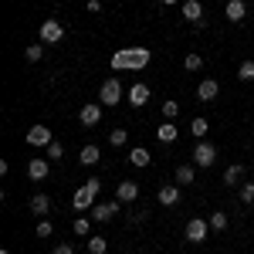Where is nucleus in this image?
<instances>
[{
    "label": "nucleus",
    "instance_id": "nucleus-1",
    "mask_svg": "<svg viewBox=\"0 0 254 254\" xmlns=\"http://www.w3.org/2000/svg\"><path fill=\"white\" fill-rule=\"evenodd\" d=\"M149 61H153L149 48H122V51L112 55V68L116 71H142Z\"/></svg>",
    "mask_w": 254,
    "mask_h": 254
},
{
    "label": "nucleus",
    "instance_id": "nucleus-2",
    "mask_svg": "<svg viewBox=\"0 0 254 254\" xmlns=\"http://www.w3.org/2000/svg\"><path fill=\"white\" fill-rule=\"evenodd\" d=\"M98 102H102L105 109H112V105L122 102V81H119L116 75H109V78L102 81V88H98Z\"/></svg>",
    "mask_w": 254,
    "mask_h": 254
},
{
    "label": "nucleus",
    "instance_id": "nucleus-3",
    "mask_svg": "<svg viewBox=\"0 0 254 254\" xmlns=\"http://www.w3.org/2000/svg\"><path fill=\"white\" fill-rule=\"evenodd\" d=\"M217 163V149H214V142H207V139H200L193 146V166L196 170H210Z\"/></svg>",
    "mask_w": 254,
    "mask_h": 254
},
{
    "label": "nucleus",
    "instance_id": "nucleus-4",
    "mask_svg": "<svg viewBox=\"0 0 254 254\" xmlns=\"http://www.w3.org/2000/svg\"><path fill=\"white\" fill-rule=\"evenodd\" d=\"M183 237H187L190 244H203V241L210 237V224H207L203 217H193V220H187V231H183Z\"/></svg>",
    "mask_w": 254,
    "mask_h": 254
},
{
    "label": "nucleus",
    "instance_id": "nucleus-5",
    "mask_svg": "<svg viewBox=\"0 0 254 254\" xmlns=\"http://www.w3.org/2000/svg\"><path fill=\"white\" fill-rule=\"evenodd\" d=\"M38 38L44 41V44H58V41L64 38V24H61V20H55V17H48L38 27Z\"/></svg>",
    "mask_w": 254,
    "mask_h": 254
},
{
    "label": "nucleus",
    "instance_id": "nucleus-6",
    "mask_svg": "<svg viewBox=\"0 0 254 254\" xmlns=\"http://www.w3.org/2000/svg\"><path fill=\"white\" fill-rule=\"evenodd\" d=\"M119 210H122V203H119V200H102V203L95 200V207H92V220H95V224H109Z\"/></svg>",
    "mask_w": 254,
    "mask_h": 254
},
{
    "label": "nucleus",
    "instance_id": "nucleus-7",
    "mask_svg": "<svg viewBox=\"0 0 254 254\" xmlns=\"http://www.w3.org/2000/svg\"><path fill=\"white\" fill-rule=\"evenodd\" d=\"M102 102H88V105H81V112H78V122L85 126V129H92V126H98L102 122Z\"/></svg>",
    "mask_w": 254,
    "mask_h": 254
},
{
    "label": "nucleus",
    "instance_id": "nucleus-8",
    "mask_svg": "<svg viewBox=\"0 0 254 254\" xmlns=\"http://www.w3.org/2000/svg\"><path fill=\"white\" fill-rule=\"evenodd\" d=\"M51 142H55V136H51V129H48V126H31V129H27V146H44V149H48V146H51Z\"/></svg>",
    "mask_w": 254,
    "mask_h": 254
},
{
    "label": "nucleus",
    "instance_id": "nucleus-9",
    "mask_svg": "<svg viewBox=\"0 0 254 254\" xmlns=\"http://www.w3.org/2000/svg\"><path fill=\"white\" fill-rule=\"evenodd\" d=\"M116 200L119 203H132V200H139V183L136 180H122L116 187Z\"/></svg>",
    "mask_w": 254,
    "mask_h": 254
},
{
    "label": "nucleus",
    "instance_id": "nucleus-10",
    "mask_svg": "<svg viewBox=\"0 0 254 254\" xmlns=\"http://www.w3.org/2000/svg\"><path fill=\"white\" fill-rule=\"evenodd\" d=\"M224 17L231 20V24H241V20L248 17V3L244 0H227L224 3Z\"/></svg>",
    "mask_w": 254,
    "mask_h": 254
},
{
    "label": "nucleus",
    "instance_id": "nucleus-11",
    "mask_svg": "<svg viewBox=\"0 0 254 254\" xmlns=\"http://www.w3.org/2000/svg\"><path fill=\"white\" fill-rule=\"evenodd\" d=\"M71 207H75V210H92V207H95V193L81 183L78 190H75V196H71Z\"/></svg>",
    "mask_w": 254,
    "mask_h": 254
},
{
    "label": "nucleus",
    "instance_id": "nucleus-12",
    "mask_svg": "<svg viewBox=\"0 0 254 254\" xmlns=\"http://www.w3.org/2000/svg\"><path fill=\"white\" fill-rule=\"evenodd\" d=\"M183 20H190L193 27L203 24V3L200 0H183Z\"/></svg>",
    "mask_w": 254,
    "mask_h": 254
},
{
    "label": "nucleus",
    "instance_id": "nucleus-13",
    "mask_svg": "<svg viewBox=\"0 0 254 254\" xmlns=\"http://www.w3.org/2000/svg\"><path fill=\"white\" fill-rule=\"evenodd\" d=\"M217 95H220V85H217V78H203L200 85H196V98H200V102H214Z\"/></svg>",
    "mask_w": 254,
    "mask_h": 254
},
{
    "label": "nucleus",
    "instance_id": "nucleus-14",
    "mask_svg": "<svg viewBox=\"0 0 254 254\" xmlns=\"http://www.w3.org/2000/svg\"><path fill=\"white\" fill-rule=\"evenodd\" d=\"M156 200L163 203V207H176V203H180V187H176V183L159 187V190H156Z\"/></svg>",
    "mask_w": 254,
    "mask_h": 254
},
{
    "label": "nucleus",
    "instance_id": "nucleus-15",
    "mask_svg": "<svg viewBox=\"0 0 254 254\" xmlns=\"http://www.w3.org/2000/svg\"><path fill=\"white\" fill-rule=\"evenodd\" d=\"M146 102H149V85L136 81V85L129 88V105H132V109H142Z\"/></svg>",
    "mask_w": 254,
    "mask_h": 254
},
{
    "label": "nucleus",
    "instance_id": "nucleus-16",
    "mask_svg": "<svg viewBox=\"0 0 254 254\" xmlns=\"http://www.w3.org/2000/svg\"><path fill=\"white\" fill-rule=\"evenodd\" d=\"M51 207H55V203H51V196H48V193H34V196H31V214L48 217V214H51Z\"/></svg>",
    "mask_w": 254,
    "mask_h": 254
},
{
    "label": "nucleus",
    "instance_id": "nucleus-17",
    "mask_svg": "<svg viewBox=\"0 0 254 254\" xmlns=\"http://www.w3.org/2000/svg\"><path fill=\"white\" fill-rule=\"evenodd\" d=\"M48 163H51V159H31V163H27V176H31V180H34V183H41V180H48Z\"/></svg>",
    "mask_w": 254,
    "mask_h": 254
},
{
    "label": "nucleus",
    "instance_id": "nucleus-18",
    "mask_svg": "<svg viewBox=\"0 0 254 254\" xmlns=\"http://www.w3.org/2000/svg\"><path fill=\"white\" fill-rule=\"evenodd\" d=\"M193 180H196V166H193V163H180V166H176V183L190 187Z\"/></svg>",
    "mask_w": 254,
    "mask_h": 254
},
{
    "label": "nucleus",
    "instance_id": "nucleus-19",
    "mask_svg": "<svg viewBox=\"0 0 254 254\" xmlns=\"http://www.w3.org/2000/svg\"><path fill=\"white\" fill-rule=\"evenodd\" d=\"M149 149H146V146H132V149H129V163H132V166H139V170H142V166H149Z\"/></svg>",
    "mask_w": 254,
    "mask_h": 254
},
{
    "label": "nucleus",
    "instance_id": "nucleus-20",
    "mask_svg": "<svg viewBox=\"0 0 254 254\" xmlns=\"http://www.w3.org/2000/svg\"><path fill=\"white\" fill-rule=\"evenodd\" d=\"M78 159H81V163H85V166H95L98 159H102V149H98L95 142H88V146H81Z\"/></svg>",
    "mask_w": 254,
    "mask_h": 254
},
{
    "label": "nucleus",
    "instance_id": "nucleus-21",
    "mask_svg": "<svg viewBox=\"0 0 254 254\" xmlns=\"http://www.w3.org/2000/svg\"><path fill=\"white\" fill-rule=\"evenodd\" d=\"M176 136H180V129H176L170 119H166V122L156 129V139H159V142H176Z\"/></svg>",
    "mask_w": 254,
    "mask_h": 254
},
{
    "label": "nucleus",
    "instance_id": "nucleus-22",
    "mask_svg": "<svg viewBox=\"0 0 254 254\" xmlns=\"http://www.w3.org/2000/svg\"><path fill=\"white\" fill-rule=\"evenodd\" d=\"M207 224H210V231H214V234H224V231H227V224H231V220H227V214H224V210H214V214H210V220H207Z\"/></svg>",
    "mask_w": 254,
    "mask_h": 254
},
{
    "label": "nucleus",
    "instance_id": "nucleus-23",
    "mask_svg": "<svg viewBox=\"0 0 254 254\" xmlns=\"http://www.w3.org/2000/svg\"><path fill=\"white\" fill-rule=\"evenodd\" d=\"M241 176H244V166H241V163H231V166L224 170V183H227V187H237Z\"/></svg>",
    "mask_w": 254,
    "mask_h": 254
},
{
    "label": "nucleus",
    "instance_id": "nucleus-24",
    "mask_svg": "<svg viewBox=\"0 0 254 254\" xmlns=\"http://www.w3.org/2000/svg\"><path fill=\"white\" fill-rule=\"evenodd\" d=\"M190 132L196 136V142H200V139H207V132H210V122H207L203 116H196L193 122H190Z\"/></svg>",
    "mask_w": 254,
    "mask_h": 254
},
{
    "label": "nucleus",
    "instance_id": "nucleus-25",
    "mask_svg": "<svg viewBox=\"0 0 254 254\" xmlns=\"http://www.w3.org/2000/svg\"><path fill=\"white\" fill-rule=\"evenodd\" d=\"M237 196H241V203H244V207H254V180H248V183H241V190H237Z\"/></svg>",
    "mask_w": 254,
    "mask_h": 254
},
{
    "label": "nucleus",
    "instance_id": "nucleus-26",
    "mask_svg": "<svg viewBox=\"0 0 254 254\" xmlns=\"http://www.w3.org/2000/svg\"><path fill=\"white\" fill-rule=\"evenodd\" d=\"M24 58L31 61V64H34V61H41V58H44V41H34V44H27Z\"/></svg>",
    "mask_w": 254,
    "mask_h": 254
},
{
    "label": "nucleus",
    "instance_id": "nucleus-27",
    "mask_svg": "<svg viewBox=\"0 0 254 254\" xmlns=\"http://www.w3.org/2000/svg\"><path fill=\"white\" fill-rule=\"evenodd\" d=\"M71 231H75L78 237H88V231H92V217H75Z\"/></svg>",
    "mask_w": 254,
    "mask_h": 254
},
{
    "label": "nucleus",
    "instance_id": "nucleus-28",
    "mask_svg": "<svg viewBox=\"0 0 254 254\" xmlns=\"http://www.w3.org/2000/svg\"><path fill=\"white\" fill-rule=\"evenodd\" d=\"M183 68H187V71H200V68H203V58H200L196 51H190V55H183Z\"/></svg>",
    "mask_w": 254,
    "mask_h": 254
},
{
    "label": "nucleus",
    "instance_id": "nucleus-29",
    "mask_svg": "<svg viewBox=\"0 0 254 254\" xmlns=\"http://www.w3.org/2000/svg\"><path fill=\"white\" fill-rule=\"evenodd\" d=\"M105 251H109L105 237H88V254H105Z\"/></svg>",
    "mask_w": 254,
    "mask_h": 254
},
{
    "label": "nucleus",
    "instance_id": "nucleus-30",
    "mask_svg": "<svg viewBox=\"0 0 254 254\" xmlns=\"http://www.w3.org/2000/svg\"><path fill=\"white\" fill-rule=\"evenodd\" d=\"M237 78L241 81H254V61H241V64H237Z\"/></svg>",
    "mask_w": 254,
    "mask_h": 254
},
{
    "label": "nucleus",
    "instance_id": "nucleus-31",
    "mask_svg": "<svg viewBox=\"0 0 254 254\" xmlns=\"http://www.w3.org/2000/svg\"><path fill=\"white\" fill-rule=\"evenodd\" d=\"M163 116H166L170 122H173V119L180 116V102H173V98H166V102H163Z\"/></svg>",
    "mask_w": 254,
    "mask_h": 254
},
{
    "label": "nucleus",
    "instance_id": "nucleus-32",
    "mask_svg": "<svg viewBox=\"0 0 254 254\" xmlns=\"http://www.w3.org/2000/svg\"><path fill=\"white\" fill-rule=\"evenodd\" d=\"M109 142H112V146H126V142H129V132H126V129H112V132H109Z\"/></svg>",
    "mask_w": 254,
    "mask_h": 254
},
{
    "label": "nucleus",
    "instance_id": "nucleus-33",
    "mask_svg": "<svg viewBox=\"0 0 254 254\" xmlns=\"http://www.w3.org/2000/svg\"><path fill=\"white\" fill-rule=\"evenodd\" d=\"M64 156V146H61L58 139H55V142H51V146H48V159H51V163H55V159H61Z\"/></svg>",
    "mask_w": 254,
    "mask_h": 254
},
{
    "label": "nucleus",
    "instance_id": "nucleus-34",
    "mask_svg": "<svg viewBox=\"0 0 254 254\" xmlns=\"http://www.w3.org/2000/svg\"><path fill=\"white\" fill-rule=\"evenodd\" d=\"M51 234H55L51 220H48V217H41V220H38V237H51Z\"/></svg>",
    "mask_w": 254,
    "mask_h": 254
},
{
    "label": "nucleus",
    "instance_id": "nucleus-35",
    "mask_svg": "<svg viewBox=\"0 0 254 254\" xmlns=\"http://www.w3.org/2000/svg\"><path fill=\"white\" fill-rule=\"evenodd\" d=\"M85 187H88V190L98 196V190H102V180H98V176H88V180H85Z\"/></svg>",
    "mask_w": 254,
    "mask_h": 254
},
{
    "label": "nucleus",
    "instance_id": "nucleus-36",
    "mask_svg": "<svg viewBox=\"0 0 254 254\" xmlns=\"http://www.w3.org/2000/svg\"><path fill=\"white\" fill-rule=\"evenodd\" d=\"M55 254H75V248H71V244H58V248H55Z\"/></svg>",
    "mask_w": 254,
    "mask_h": 254
},
{
    "label": "nucleus",
    "instance_id": "nucleus-37",
    "mask_svg": "<svg viewBox=\"0 0 254 254\" xmlns=\"http://www.w3.org/2000/svg\"><path fill=\"white\" fill-rule=\"evenodd\" d=\"M102 10V0H88V14H98Z\"/></svg>",
    "mask_w": 254,
    "mask_h": 254
},
{
    "label": "nucleus",
    "instance_id": "nucleus-38",
    "mask_svg": "<svg viewBox=\"0 0 254 254\" xmlns=\"http://www.w3.org/2000/svg\"><path fill=\"white\" fill-rule=\"evenodd\" d=\"M159 3H176V0H159Z\"/></svg>",
    "mask_w": 254,
    "mask_h": 254
},
{
    "label": "nucleus",
    "instance_id": "nucleus-39",
    "mask_svg": "<svg viewBox=\"0 0 254 254\" xmlns=\"http://www.w3.org/2000/svg\"><path fill=\"white\" fill-rule=\"evenodd\" d=\"M0 254H10V251H7V248H3V251H0Z\"/></svg>",
    "mask_w": 254,
    "mask_h": 254
}]
</instances>
